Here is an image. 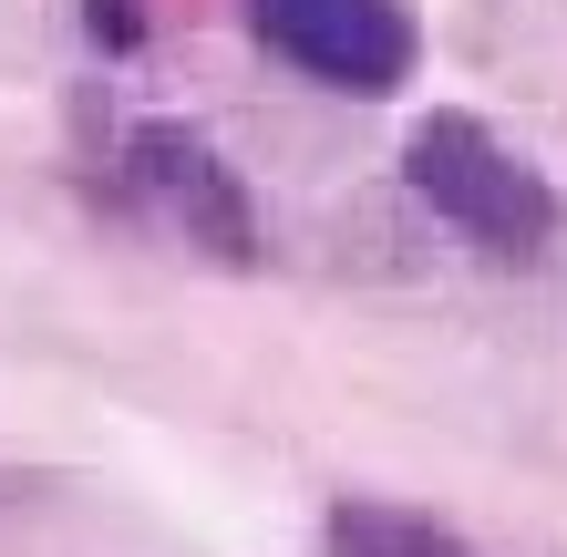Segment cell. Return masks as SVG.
<instances>
[{
	"instance_id": "obj_1",
	"label": "cell",
	"mask_w": 567,
	"mask_h": 557,
	"mask_svg": "<svg viewBox=\"0 0 567 557\" xmlns=\"http://www.w3.org/2000/svg\"><path fill=\"white\" fill-rule=\"evenodd\" d=\"M403 186L485 258H537L567 227V196L547 186V166H526L485 114H423L403 135Z\"/></svg>"
},
{
	"instance_id": "obj_4",
	"label": "cell",
	"mask_w": 567,
	"mask_h": 557,
	"mask_svg": "<svg viewBox=\"0 0 567 557\" xmlns=\"http://www.w3.org/2000/svg\"><path fill=\"white\" fill-rule=\"evenodd\" d=\"M330 557H475L444 516L392 506V496H341L330 506Z\"/></svg>"
},
{
	"instance_id": "obj_2",
	"label": "cell",
	"mask_w": 567,
	"mask_h": 557,
	"mask_svg": "<svg viewBox=\"0 0 567 557\" xmlns=\"http://www.w3.org/2000/svg\"><path fill=\"white\" fill-rule=\"evenodd\" d=\"M114 186H124V207H135L155 238H176L196 258H217V269H258V207H248V186L238 166L196 135V124L176 114H155V124H124V145H114Z\"/></svg>"
},
{
	"instance_id": "obj_3",
	"label": "cell",
	"mask_w": 567,
	"mask_h": 557,
	"mask_svg": "<svg viewBox=\"0 0 567 557\" xmlns=\"http://www.w3.org/2000/svg\"><path fill=\"white\" fill-rule=\"evenodd\" d=\"M248 31L258 52H279L289 73L351 93V104H392L423 62L413 0H248Z\"/></svg>"
}]
</instances>
